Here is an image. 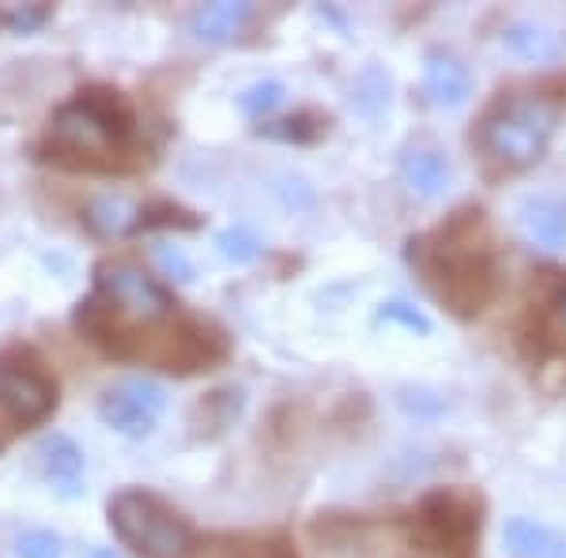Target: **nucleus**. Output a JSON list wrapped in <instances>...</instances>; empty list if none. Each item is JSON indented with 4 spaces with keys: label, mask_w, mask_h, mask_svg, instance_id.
<instances>
[{
    "label": "nucleus",
    "mask_w": 566,
    "mask_h": 558,
    "mask_svg": "<svg viewBox=\"0 0 566 558\" xmlns=\"http://www.w3.org/2000/svg\"><path fill=\"white\" fill-rule=\"evenodd\" d=\"M133 106L114 87L76 91L45 129L42 159L69 170H125L133 167Z\"/></svg>",
    "instance_id": "1"
},
{
    "label": "nucleus",
    "mask_w": 566,
    "mask_h": 558,
    "mask_svg": "<svg viewBox=\"0 0 566 558\" xmlns=\"http://www.w3.org/2000/svg\"><path fill=\"white\" fill-rule=\"evenodd\" d=\"M419 269L446 309L458 317H476L499 287L495 250L480 208H464L419 242Z\"/></svg>",
    "instance_id": "2"
},
{
    "label": "nucleus",
    "mask_w": 566,
    "mask_h": 558,
    "mask_svg": "<svg viewBox=\"0 0 566 558\" xmlns=\"http://www.w3.org/2000/svg\"><path fill=\"white\" fill-rule=\"evenodd\" d=\"M109 528L136 558H193L197 536L189 520L170 509L159 494L125 487L106 506Z\"/></svg>",
    "instance_id": "3"
},
{
    "label": "nucleus",
    "mask_w": 566,
    "mask_h": 558,
    "mask_svg": "<svg viewBox=\"0 0 566 558\" xmlns=\"http://www.w3.org/2000/svg\"><path fill=\"white\" fill-rule=\"evenodd\" d=\"M559 125V106L544 95H510L488 109L480 125V148L510 170L533 167L547 151Z\"/></svg>",
    "instance_id": "4"
},
{
    "label": "nucleus",
    "mask_w": 566,
    "mask_h": 558,
    "mask_svg": "<svg viewBox=\"0 0 566 558\" xmlns=\"http://www.w3.org/2000/svg\"><path fill=\"white\" fill-rule=\"evenodd\" d=\"M57 408V381L27 344L0 347V411L12 427H39Z\"/></svg>",
    "instance_id": "5"
},
{
    "label": "nucleus",
    "mask_w": 566,
    "mask_h": 558,
    "mask_svg": "<svg viewBox=\"0 0 566 558\" xmlns=\"http://www.w3.org/2000/svg\"><path fill=\"white\" fill-rule=\"evenodd\" d=\"M412 536L419 547L434 555H469L480 536V502L464 491L427 494L412 517Z\"/></svg>",
    "instance_id": "6"
},
{
    "label": "nucleus",
    "mask_w": 566,
    "mask_h": 558,
    "mask_svg": "<svg viewBox=\"0 0 566 558\" xmlns=\"http://www.w3.org/2000/svg\"><path fill=\"white\" fill-rule=\"evenodd\" d=\"M95 298L117 309L129 322H167L175 314V298L163 283H155L140 264L133 261H103L95 269Z\"/></svg>",
    "instance_id": "7"
},
{
    "label": "nucleus",
    "mask_w": 566,
    "mask_h": 558,
    "mask_svg": "<svg viewBox=\"0 0 566 558\" xmlns=\"http://www.w3.org/2000/svg\"><path fill=\"white\" fill-rule=\"evenodd\" d=\"M163 408H167L163 386H155L148 378H129L103 392V400H98V419L125 438H148L155 423H159Z\"/></svg>",
    "instance_id": "8"
},
{
    "label": "nucleus",
    "mask_w": 566,
    "mask_h": 558,
    "mask_svg": "<svg viewBox=\"0 0 566 558\" xmlns=\"http://www.w3.org/2000/svg\"><path fill=\"white\" fill-rule=\"evenodd\" d=\"M514 223L528 245L544 253L566 250V204L555 197H525L514 208Z\"/></svg>",
    "instance_id": "9"
},
{
    "label": "nucleus",
    "mask_w": 566,
    "mask_h": 558,
    "mask_svg": "<svg viewBox=\"0 0 566 558\" xmlns=\"http://www.w3.org/2000/svg\"><path fill=\"white\" fill-rule=\"evenodd\" d=\"M34 461L45 483H53L65 498H76L84 491V450L69 434H45L34 450Z\"/></svg>",
    "instance_id": "10"
},
{
    "label": "nucleus",
    "mask_w": 566,
    "mask_h": 558,
    "mask_svg": "<svg viewBox=\"0 0 566 558\" xmlns=\"http://www.w3.org/2000/svg\"><path fill=\"white\" fill-rule=\"evenodd\" d=\"M423 87H427V95H431L434 106L458 109V106L469 103L472 76L458 57H450V53H442V50H431L423 61Z\"/></svg>",
    "instance_id": "11"
},
{
    "label": "nucleus",
    "mask_w": 566,
    "mask_h": 558,
    "mask_svg": "<svg viewBox=\"0 0 566 558\" xmlns=\"http://www.w3.org/2000/svg\"><path fill=\"white\" fill-rule=\"evenodd\" d=\"M400 181L405 189L419 200H438L446 197V189L453 186V167L442 151L431 148H412L400 159Z\"/></svg>",
    "instance_id": "12"
},
{
    "label": "nucleus",
    "mask_w": 566,
    "mask_h": 558,
    "mask_svg": "<svg viewBox=\"0 0 566 558\" xmlns=\"http://www.w3.org/2000/svg\"><path fill=\"white\" fill-rule=\"evenodd\" d=\"M502 544L510 558H566V536L541 520L514 517L502 528Z\"/></svg>",
    "instance_id": "13"
},
{
    "label": "nucleus",
    "mask_w": 566,
    "mask_h": 558,
    "mask_svg": "<svg viewBox=\"0 0 566 558\" xmlns=\"http://www.w3.org/2000/svg\"><path fill=\"white\" fill-rule=\"evenodd\" d=\"M502 45H506L517 61H533V65H544V61L559 57V34L547 31V27L536 20L510 23L506 31H502Z\"/></svg>",
    "instance_id": "14"
},
{
    "label": "nucleus",
    "mask_w": 566,
    "mask_h": 558,
    "mask_svg": "<svg viewBox=\"0 0 566 558\" xmlns=\"http://www.w3.org/2000/svg\"><path fill=\"white\" fill-rule=\"evenodd\" d=\"M250 4H234V0H219V4H205L193 15V34L200 42H231L250 20Z\"/></svg>",
    "instance_id": "15"
},
{
    "label": "nucleus",
    "mask_w": 566,
    "mask_h": 558,
    "mask_svg": "<svg viewBox=\"0 0 566 558\" xmlns=\"http://www.w3.org/2000/svg\"><path fill=\"white\" fill-rule=\"evenodd\" d=\"M84 219H87V227H91L95 234L109 238V234H125L133 223H140V212H136V208H133L125 197L106 193V197H95V200H91Z\"/></svg>",
    "instance_id": "16"
},
{
    "label": "nucleus",
    "mask_w": 566,
    "mask_h": 558,
    "mask_svg": "<svg viewBox=\"0 0 566 558\" xmlns=\"http://www.w3.org/2000/svg\"><path fill=\"white\" fill-rule=\"evenodd\" d=\"M216 250L234 264H250V261H258V253H261V238L253 227L234 223V227H227V231L216 234Z\"/></svg>",
    "instance_id": "17"
},
{
    "label": "nucleus",
    "mask_w": 566,
    "mask_h": 558,
    "mask_svg": "<svg viewBox=\"0 0 566 558\" xmlns=\"http://www.w3.org/2000/svg\"><path fill=\"white\" fill-rule=\"evenodd\" d=\"M283 98H287V87H283L280 80H258V84H250L239 95V109L250 117H264L276 106H283Z\"/></svg>",
    "instance_id": "18"
},
{
    "label": "nucleus",
    "mask_w": 566,
    "mask_h": 558,
    "mask_svg": "<svg viewBox=\"0 0 566 558\" xmlns=\"http://www.w3.org/2000/svg\"><path fill=\"white\" fill-rule=\"evenodd\" d=\"M378 322H386V325H400V328H408V333H416V336H431V333H434L431 317H427L419 306H412V302H405V298L381 302Z\"/></svg>",
    "instance_id": "19"
},
{
    "label": "nucleus",
    "mask_w": 566,
    "mask_h": 558,
    "mask_svg": "<svg viewBox=\"0 0 566 558\" xmlns=\"http://www.w3.org/2000/svg\"><path fill=\"white\" fill-rule=\"evenodd\" d=\"M314 117L310 114H298V117H283V122H272L264 125L261 136H272V140H314L322 133V125H310Z\"/></svg>",
    "instance_id": "20"
},
{
    "label": "nucleus",
    "mask_w": 566,
    "mask_h": 558,
    "mask_svg": "<svg viewBox=\"0 0 566 558\" xmlns=\"http://www.w3.org/2000/svg\"><path fill=\"white\" fill-rule=\"evenodd\" d=\"M15 555L20 558H61V539L45 528H31L15 539Z\"/></svg>",
    "instance_id": "21"
},
{
    "label": "nucleus",
    "mask_w": 566,
    "mask_h": 558,
    "mask_svg": "<svg viewBox=\"0 0 566 558\" xmlns=\"http://www.w3.org/2000/svg\"><path fill=\"white\" fill-rule=\"evenodd\" d=\"M400 408L412 411V415H438L446 408V400L427 389H400Z\"/></svg>",
    "instance_id": "22"
},
{
    "label": "nucleus",
    "mask_w": 566,
    "mask_h": 558,
    "mask_svg": "<svg viewBox=\"0 0 566 558\" xmlns=\"http://www.w3.org/2000/svg\"><path fill=\"white\" fill-rule=\"evenodd\" d=\"M159 264H163V272H170V276L181 280V283L193 280V261H189L181 250H170V245H159Z\"/></svg>",
    "instance_id": "23"
},
{
    "label": "nucleus",
    "mask_w": 566,
    "mask_h": 558,
    "mask_svg": "<svg viewBox=\"0 0 566 558\" xmlns=\"http://www.w3.org/2000/svg\"><path fill=\"white\" fill-rule=\"evenodd\" d=\"M234 558H295V555L283 544H261V547H253V551H239Z\"/></svg>",
    "instance_id": "24"
},
{
    "label": "nucleus",
    "mask_w": 566,
    "mask_h": 558,
    "mask_svg": "<svg viewBox=\"0 0 566 558\" xmlns=\"http://www.w3.org/2000/svg\"><path fill=\"white\" fill-rule=\"evenodd\" d=\"M84 558H117L109 547H91V551H84Z\"/></svg>",
    "instance_id": "25"
},
{
    "label": "nucleus",
    "mask_w": 566,
    "mask_h": 558,
    "mask_svg": "<svg viewBox=\"0 0 566 558\" xmlns=\"http://www.w3.org/2000/svg\"><path fill=\"white\" fill-rule=\"evenodd\" d=\"M559 314H563V325H566V291H563V298H559Z\"/></svg>",
    "instance_id": "26"
}]
</instances>
